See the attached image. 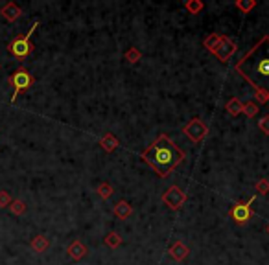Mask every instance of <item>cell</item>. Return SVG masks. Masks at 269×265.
I'll return each instance as SVG.
<instances>
[{"instance_id":"obj_7","label":"cell","mask_w":269,"mask_h":265,"mask_svg":"<svg viewBox=\"0 0 269 265\" xmlns=\"http://www.w3.org/2000/svg\"><path fill=\"white\" fill-rule=\"evenodd\" d=\"M183 132L192 140L194 144H199V142H203L205 137H207L208 127L201 118H192V120L183 127Z\"/></svg>"},{"instance_id":"obj_19","label":"cell","mask_w":269,"mask_h":265,"mask_svg":"<svg viewBox=\"0 0 269 265\" xmlns=\"http://www.w3.org/2000/svg\"><path fill=\"white\" fill-rule=\"evenodd\" d=\"M103 241H105V245L109 249H118V247L122 245V238H120V234H117V232H109Z\"/></svg>"},{"instance_id":"obj_22","label":"cell","mask_w":269,"mask_h":265,"mask_svg":"<svg viewBox=\"0 0 269 265\" xmlns=\"http://www.w3.org/2000/svg\"><path fill=\"white\" fill-rule=\"evenodd\" d=\"M236 8L240 11H244V13H249V11H253L256 8V2L254 0H236Z\"/></svg>"},{"instance_id":"obj_10","label":"cell","mask_w":269,"mask_h":265,"mask_svg":"<svg viewBox=\"0 0 269 265\" xmlns=\"http://www.w3.org/2000/svg\"><path fill=\"white\" fill-rule=\"evenodd\" d=\"M66 254L70 256L74 261H80L87 256V247L82 240H74L68 247H66Z\"/></svg>"},{"instance_id":"obj_26","label":"cell","mask_w":269,"mask_h":265,"mask_svg":"<svg viewBox=\"0 0 269 265\" xmlns=\"http://www.w3.org/2000/svg\"><path fill=\"white\" fill-rule=\"evenodd\" d=\"M265 232H267V234H269V223L265 225Z\"/></svg>"},{"instance_id":"obj_4","label":"cell","mask_w":269,"mask_h":265,"mask_svg":"<svg viewBox=\"0 0 269 265\" xmlns=\"http://www.w3.org/2000/svg\"><path fill=\"white\" fill-rule=\"evenodd\" d=\"M37 28H39V21L31 24V28L28 30V33H24V35H17L10 41V45H8V52H10V56L15 57L17 61H26L28 56L33 52L31 35L35 33Z\"/></svg>"},{"instance_id":"obj_14","label":"cell","mask_w":269,"mask_h":265,"mask_svg":"<svg viewBox=\"0 0 269 265\" xmlns=\"http://www.w3.org/2000/svg\"><path fill=\"white\" fill-rule=\"evenodd\" d=\"M30 247H31V250H35V252H46V250L50 249V240L46 238L45 234H37L33 240L30 241Z\"/></svg>"},{"instance_id":"obj_17","label":"cell","mask_w":269,"mask_h":265,"mask_svg":"<svg viewBox=\"0 0 269 265\" xmlns=\"http://www.w3.org/2000/svg\"><path fill=\"white\" fill-rule=\"evenodd\" d=\"M126 61L129 63V65H137L140 59H142V52L138 50V48H135V46H131L129 50L126 52Z\"/></svg>"},{"instance_id":"obj_24","label":"cell","mask_w":269,"mask_h":265,"mask_svg":"<svg viewBox=\"0 0 269 265\" xmlns=\"http://www.w3.org/2000/svg\"><path fill=\"white\" fill-rule=\"evenodd\" d=\"M11 195L10 192H6V190H0V208H10L11 204Z\"/></svg>"},{"instance_id":"obj_16","label":"cell","mask_w":269,"mask_h":265,"mask_svg":"<svg viewBox=\"0 0 269 265\" xmlns=\"http://www.w3.org/2000/svg\"><path fill=\"white\" fill-rule=\"evenodd\" d=\"M183 6L190 15H198V13H201V11L205 10V4L201 2V0H186Z\"/></svg>"},{"instance_id":"obj_20","label":"cell","mask_w":269,"mask_h":265,"mask_svg":"<svg viewBox=\"0 0 269 265\" xmlns=\"http://www.w3.org/2000/svg\"><path fill=\"white\" fill-rule=\"evenodd\" d=\"M10 210H11V214H13V215H22V214H26L28 206H26L24 201H19V199H15V201H11Z\"/></svg>"},{"instance_id":"obj_18","label":"cell","mask_w":269,"mask_h":265,"mask_svg":"<svg viewBox=\"0 0 269 265\" xmlns=\"http://www.w3.org/2000/svg\"><path fill=\"white\" fill-rule=\"evenodd\" d=\"M96 192H98V195H100V197L107 201V199L112 197V194H114V188H112L109 183H100V184H98Z\"/></svg>"},{"instance_id":"obj_11","label":"cell","mask_w":269,"mask_h":265,"mask_svg":"<svg viewBox=\"0 0 269 265\" xmlns=\"http://www.w3.org/2000/svg\"><path fill=\"white\" fill-rule=\"evenodd\" d=\"M100 148L105 151V153H112L120 148V140H118L112 132H105L102 138H100Z\"/></svg>"},{"instance_id":"obj_3","label":"cell","mask_w":269,"mask_h":265,"mask_svg":"<svg viewBox=\"0 0 269 265\" xmlns=\"http://www.w3.org/2000/svg\"><path fill=\"white\" fill-rule=\"evenodd\" d=\"M203 45L212 56H216V59H218L219 63H227L228 59L234 56L236 48H238L233 39H228L227 35H219V33H210V35H207Z\"/></svg>"},{"instance_id":"obj_12","label":"cell","mask_w":269,"mask_h":265,"mask_svg":"<svg viewBox=\"0 0 269 265\" xmlns=\"http://www.w3.org/2000/svg\"><path fill=\"white\" fill-rule=\"evenodd\" d=\"M188 247L183 243V241H175V243L170 247V256H172V260L175 261H183L188 258Z\"/></svg>"},{"instance_id":"obj_23","label":"cell","mask_w":269,"mask_h":265,"mask_svg":"<svg viewBox=\"0 0 269 265\" xmlns=\"http://www.w3.org/2000/svg\"><path fill=\"white\" fill-rule=\"evenodd\" d=\"M254 190H256L260 195H269V181L267 179H260L258 183L254 184Z\"/></svg>"},{"instance_id":"obj_25","label":"cell","mask_w":269,"mask_h":265,"mask_svg":"<svg viewBox=\"0 0 269 265\" xmlns=\"http://www.w3.org/2000/svg\"><path fill=\"white\" fill-rule=\"evenodd\" d=\"M258 129L269 137V114H265V116H262L258 120Z\"/></svg>"},{"instance_id":"obj_9","label":"cell","mask_w":269,"mask_h":265,"mask_svg":"<svg viewBox=\"0 0 269 265\" xmlns=\"http://www.w3.org/2000/svg\"><path fill=\"white\" fill-rule=\"evenodd\" d=\"M0 15L6 22H15L19 17L22 15V8L17 2H6L2 8H0Z\"/></svg>"},{"instance_id":"obj_21","label":"cell","mask_w":269,"mask_h":265,"mask_svg":"<svg viewBox=\"0 0 269 265\" xmlns=\"http://www.w3.org/2000/svg\"><path fill=\"white\" fill-rule=\"evenodd\" d=\"M258 105L254 102H245L244 103V109H242V112H245V116L247 118H254L256 114H258Z\"/></svg>"},{"instance_id":"obj_2","label":"cell","mask_w":269,"mask_h":265,"mask_svg":"<svg viewBox=\"0 0 269 265\" xmlns=\"http://www.w3.org/2000/svg\"><path fill=\"white\" fill-rule=\"evenodd\" d=\"M140 158L161 179H166L184 160V151L168 135H159L142 153Z\"/></svg>"},{"instance_id":"obj_1","label":"cell","mask_w":269,"mask_h":265,"mask_svg":"<svg viewBox=\"0 0 269 265\" xmlns=\"http://www.w3.org/2000/svg\"><path fill=\"white\" fill-rule=\"evenodd\" d=\"M234 70L254 89L260 103L269 102V35H264L234 65Z\"/></svg>"},{"instance_id":"obj_13","label":"cell","mask_w":269,"mask_h":265,"mask_svg":"<svg viewBox=\"0 0 269 265\" xmlns=\"http://www.w3.org/2000/svg\"><path fill=\"white\" fill-rule=\"evenodd\" d=\"M112 214L117 215L118 219H127V217H131L133 214V206L127 201H118L114 206H112Z\"/></svg>"},{"instance_id":"obj_6","label":"cell","mask_w":269,"mask_h":265,"mask_svg":"<svg viewBox=\"0 0 269 265\" xmlns=\"http://www.w3.org/2000/svg\"><path fill=\"white\" fill-rule=\"evenodd\" d=\"M256 201V195L249 197L247 201H238V203L233 204V208L228 212V215L233 217V221L236 225H245L251 217L254 215L253 212V203Z\"/></svg>"},{"instance_id":"obj_8","label":"cell","mask_w":269,"mask_h":265,"mask_svg":"<svg viewBox=\"0 0 269 265\" xmlns=\"http://www.w3.org/2000/svg\"><path fill=\"white\" fill-rule=\"evenodd\" d=\"M163 203L170 210H179L186 203V192H183L179 186H170L163 194Z\"/></svg>"},{"instance_id":"obj_5","label":"cell","mask_w":269,"mask_h":265,"mask_svg":"<svg viewBox=\"0 0 269 265\" xmlns=\"http://www.w3.org/2000/svg\"><path fill=\"white\" fill-rule=\"evenodd\" d=\"M8 83H10V87L13 89V96H11V103L17 102V98L22 96L24 92H28L31 87H33V83H35V77L31 74L26 66H19L17 70L11 72V76L8 77Z\"/></svg>"},{"instance_id":"obj_15","label":"cell","mask_w":269,"mask_h":265,"mask_svg":"<svg viewBox=\"0 0 269 265\" xmlns=\"http://www.w3.org/2000/svg\"><path fill=\"white\" fill-rule=\"evenodd\" d=\"M225 109H227V112L230 114V116H238V114H242L244 103L240 102L238 98H230V100L227 102V105H225Z\"/></svg>"}]
</instances>
